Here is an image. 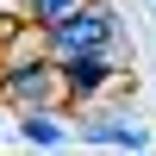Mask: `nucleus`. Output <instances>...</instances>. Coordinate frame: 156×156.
Returning <instances> with one entry per match:
<instances>
[{
	"label": "nucleus",
	"instance_id": "nucleus-1",
	"mask_svg": "<svg viewBox=\"0 0 156 156\" xmlns=\"http://www.w3.org/2000/svg\"><path fill=\"white\" fill-rule=\"evenodd\" d=\"M112 37H119L112 6L87 0V6H75V12H69V19L50 25L44 44H50V62H69V56H112Z\"/></svg>",
	"mask_w": 156,
	"mask_h": 156
},
{
	"label": "nucleus",
	"instance_id": "nucleus-2",
	"mask_svg": "<svg viewBox=\"0 0 156 156\" xmlns=\"http://www.w3.org/2000/svg\"><path fill=\"white\" fill-rule=\"evenodd\" d=\"M0 94L12 100V106H25V112H50V100L62 94V81H56V62L50 56H12L6 69H0Z\"/></svg>",
	"mask_w": 156,
	"mask_h": 156
},
{
	"label": "nucleus",
	"instance_id": "nucleus-3",
	"mask_svg": "<svg viewBox=\"0 0 156 156\" xmlns=\"http://www.w3.org/2000/svg\"><path fill=\"white\" fill-rule=\"evenodd\" d=\"M112 75H119V69H112V56H69V62H56V81H62V94H69V100L100 94Z\"/></svg>",
	"mask_w": 156,
	"mask_h": 156
},
{
	"label": "nucleus",
	"instance_id": "nucleus-4",
	"mask_svg": "<svg viewBox=\"0 0 156 156\" xmlns=\"http://www.w3.org/2000/svg\"><path fill=\"white\" fill-rule=\"evenodd\" d=\"M81 137H87V144H119L125 156H137V150L150 144V131H144V125H131L125 112H100V119H87Z\"/></svg>",
	"mask_w": 156,
	"mask_h": 156
},
{
	"label": "nucleus",
	"instance_id": "nucleus-5",
	"mask_svg": "<svg viewBox=\"0 0 156 156\" xmlns=\"http://www.w3.org/2000/svg\"><path fill=\"white\" fill-rule=\"evenodd\" d=\"M75 6H87V0H25V12H31V25H37V31H50L56 19H69Z\"/></svg>",
	"mask_w": 156,
	"mask_h": 156
},
{
	"label": "nucleus",
	"instance_id": "nucleus-6",
	"mask_svg": "<svg viewBox=\"0 0 156 156\" xmlns=\"http://www.w3.org/2000/svg\"><path fill=\"white\" fill-rule=\"evenodd\" d=\"M19 131L31 137V144H62V125L50 119V112H25V119H19Z\"/></svg>",
	"mask_w": 156,
	"mask_h": 156
}]
</instances>
